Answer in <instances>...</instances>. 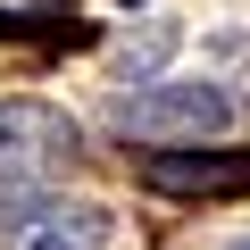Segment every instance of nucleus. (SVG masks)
<instances>
[{"instance_id":"obj_1","label":"nucleus","mask_w":250,"mask_h":250,"mask_svg":"<svg viewBox=\"0 0 250 250\" xmlns=\"http://www.w3.org/2000/svg\"><path fill=\"white\" fill-rule=\"evenodd\" d=\"M83 150V125L50 100H0V192H50Z\"/></svg>"},{"instance_id":"obj_2","label":"nucleus","mask_w":250,"mask_h":250,"mask_svg":"<svg viewBox=\"0 0 250 250\" xmlns=\"http://www.w3.org/2000/svg\"><path fill=\"white\" fill-rule=\"evenodd\" d=\"M117 134H134V142H200V134H225L233 125V100L217 83H142L134 92H117Z\"/></svg>"},{"instance_id":"obj_3","label":"nucleus","mask_w":250,"mask_h":250,"mask_svg":"<svg viewBox=\"0 0 250 250\" xmlns=\"http://www.w3.org/2000/svg\"><path fill=\"white\" fill-rule=\"evenodd\" d=\"M117 225L92 200H50V192H0V250H100Z\"/></svg>"},{"instance_id":"obj_4","label":"nucleus","mask_w":250,"mask_h":250,"mask_svg":"<svg viewBox=\"0 0 250 250\" xmlns=\"http://www.w3.org/2000/svg\"><path fill=\"white\" fill-rule=\"evenodd\" d=\"M142 184L167 192V200H225V192H250V159H225V150H159V159H142Z\"/></svg>"},{"instance_id":"obj_5","label":"nucleus","mask_w":250,"mask_h":250,"mask_svg":"<svg viewBox=\"0 0 250 250\" xmlns=\"http://www.w3.org/2000/svg\"><path fill=\"white\" fill-rule=\"evenodd\" d=\"M233 250H250V233H242V242H233Z\"/></svg>"}]
</instances>
